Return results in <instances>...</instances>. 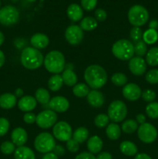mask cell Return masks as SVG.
Returning a JSON list of instances; mask_svg holds the SVG:
<instances>
[{
	"instance_id": "obj_57",
	"label": "cell",
	"mask_w": 158,
	"mask_h": 159,
	"mask_svg": "<svg viewBox=\"0 0 158 159\" xmlns=\"http://www.w3.org/2000/svg\"><path fill=\"white\" fill-rule=\"evenodd\" d=\"M4 41H5V36L4 34H3V33H2L1 31H0V46H2V45L3 44Z\"/></svg>"
},
{
	"instance_id": "obj_17",
	"label": "cell",
	"mask_w": 158,
	"mask_h": 159,
	"mask_svg": "<svg viewBox=\"0 0 158 159\" xmlns=\"http://www.w3.org/2000/svg\"><path fill=\"white\" fill-rule=\"evenodd\" d=\"M11 139L12 142L17 147L24 146L28 140L27 132L23 127H16L12 131Z\"/></svg>"
},
{
	"instance_id": "obj_28",
	"label": "cell",
	"mask_w": 158,
	"mask_h": 159,
	"mask_svg": "<svg viewBox=\"0 0 158 159\" xmlns=\"http://www.w3.org/2000/svg\"><path fill=\"white\" fill-rule=\"evenodd\" d=\"M98 26V21L95 18L91 16H86L81 20L80 27L83 31H92Z\"/></svg>"
},
{
	"instance_id": "obj_30",
	"label": "cell",
	"mask_w": 158,
	"mask_h": 159,
	"mask_svg": "<svg viewBox=\"0 0 158 159\" xmlns=\"http://www.w3.org/2000/svg\"><path fill=\"white\" fill-rule=\"evenodd\" d=\"M35 99L40 104L46 105L49 103L50 100V95L46 89L39 88L35 92Z\"/></svg>"
},
{
	"instance_id": "obj_8",
	"label": "cell",
	"mask_w": 158,
	"mask_h": 159,
	"mask_svg": "<svg viewBox=\"0 0 158 159\" xmlns=\"http://www.w3.org/2000/svg\"><path fill=\"white\" fill-rule=\"evenodd\" d=\"M53 136L58 141L67 142L72 138L73 130L71 125L65 121H59L53 127Z\"/></svg>"
},
{
	"instance_id": "obj_26",
	"label": "cell",
	"mask_w": 158,
	"mask_h": 159,
	"mask_svg": "<svg viewBox=\"0 0 158 159\" xmlns=\"http://www.w3.org/2000/svg\"><path fill=\"white\" fill-rule=\"evenodd\" d=\"M121 132H122V130L120 127L116 123H111L108 124L105 130L106 136L108 137V139L112 141H116L119 139L121 136Z\"/></svg>"
},
{
	"instance_id": "obj_11",
	"label": "cell",
	"mask_w": 158,
	"mask_h": 159,
	"mask_svg": "<svg viewBox=\"0 0 158 159\" xmlns=\"http://www.w3.org/2000/svg\"><path fill=\"white\" fill-rule=\"evenodd\" d=\"M57 120V115L55 112L51 110H45L37 115L36 123L40 128L48 129L54 127Z\"/></svg>"
},
{
	"instance_id": "obj_50",
	"label": "cell",
	"mask_w": 158,
	"mask_h": 159,
	"mask_svg": "<svg viewBox=\"0 0 158 159\" xmlns=\"http://www.w3.org/2000/svg\"><path fill=\"white\" fill-rule=\"evenodd\" d=\"M96 159H112V156L109 152H103L98 154Z\"/></svg>"
},
{
	"instance_id": "obj_40",
	"label": "cell",
	"mask_w": 158,
	"mask_h": 159,
	"mask_svg": "<svg viewBox=\"0 0 158 159\" xmlns=\"http://www.w3.org/2000/svg\"><path fill=\"white\" fill-rule=\"evenodd\" d=\"M143 34V33L142 29H141L140 27L133 26V27L130 30V38H131V40H133V42H134V43H136V42L142 40Z\"/></svg>"
},
{
	"instance_id": "obj_53",
	"label": "cell",
	"mask_w": 158,
	"mask_h": 159,
	"mask_svg": "<svg viewBox=\"0 0 158 159\" xmlns=\"http://www.w3.org/2000/svg\"><path fill=\"white\" fill-rule=\"evenodd\" d=\"M134 159H152L150 158V156H149L147 154L145 153H140V154H138L135 156Z\"/></svg>"
},
{
	"instance_id": "obj_12",
	"label": "cell",
	"mask_w": 158,
	"mask_h": 159,
	"mask_svg": "<svg viewBox=\"0 0 158 159\" xmlns=\"http://www.w3.org/2000/svg\"><path fill=\"white\" fill-rule=\"evenodd\" d=\"M64 37L69 44L76 46L81 43L84 38V31L80 26L71 25L68 26L64 32Z\"/></svg>"
},
{
	"instance_id": "obj_4",
	"label": "cell",
	"mask_w": 158,
	"mask_h": 159,
	"mask_svg": "<svg viewBox=\"0 0 158 159\" xmlns=\"http://www.w3.org/2000/svg\"><path fill=\"white\" fill-rule=\"evenodd\" d=\"M112 52L121 61H129L134 55V44L127 39H120L113 43Z\"/></svg>"
},
{
	"instance_id": "obj_2",
	"label": "cell",
	"mask_w": 158,
	"mask_h": 159,
	"mask_svg": "<svg viewBox=\"0 0 158 159\" xmlns=\"http://www.w3.org/2000/svg\"><path fill=\"white\" fill-rule=\"evenodd\" d=\"M43 54L33 47L23 48L20 55V61L25 68L29 70L38 69L43 64Z\"/></svg>"
},
{
	"instance_id": "obj_49",
	"label": "cell",
	"mask_w": 158,
	"mask_h": 159,
	"mask_svg": "<svg viewBox=\"0 0 158 159\" xmlns=\"http://www.w3.org/2000/svg\"><path fill=\"white\" fill-rule=\"evenodd\" d=\"M65 152H66V151H65V148L63 147V146L57 145V144H56V146L54 147V150H53V152H54V153L55 154L57 157L63 156V155L65 154Z\"/></svg>"
},
{
	"instance_id": "obj_51",
	"label": "cell",
	"mask_w": 158,
	"mask_h": 159,
	"mask_svg": "<svg viewBox=\"0 0 158 159\" xmlns=\"http://www.w3.org/2000/svg\"><path fill=\"white\" fill-rule=\"evenodd\" d=\"M136 121L137 122V124H139L140 125L141 124H145L146 123V116H144L143 114H142V113H139V114H138L137 116H136Z\"/></svg>"
},
{
	"instance_id": "obj_10",
	"label": "cell",
	"mask_w": 158,
	"mask_h": 159,
	"mask_svg": "<svg viewBox=\"0 0 158 159\" xmlns=\"http://www.w3.org/2000/svg\"><path fill=\"white\" fill-rule=\"evenodd\" d=\"M138 138L145 144H151L154 142L157 138V130L154 126L149 123L143 124L138 127Z\"/></svg>"
},
{
	"instance_id": "obj_34",
	"label": "cell",
	"mask_w": 158,
	"mask_h": 159,
	"mask_svg": "<svg viewBox=\"0 0 158 159\" xmlns=\"http://www.w3.org/2000/svg\"><path fill=\"white\" fill-rule=\"evenodd\" d=\"M138 124L135 120L129 119L122 123L121 130L125 134H133L138 130Z\"/></svg>"
},
{
	"instance_id": "obj_23",
	"label": "cell",
	"mask_w": 158,
	"mask_h": 159,
	"mask_svg": "<svg viewBox=\"0 0 158 159\" xmlns=\"http://www.w3.org/2000/svg\"><path fill=\"white\" fill-rule=\"evenodd\" d=\"M15 159H36L33 151L26 146H20L14 152Z\"/></svg>"
},
{
	"instance_id": "obj_3",
	"label": "cell",
	"mask_w": 158,
	"mask_h": 159,
	"mask_svg": "<svg viewBox=\"0 0 158 159\" xmlns=\"http://www.w3.org/2000/svg\"><path fill=\"white\" fill-rule=\"evenodd\" d=\"M43 65L46 71L53 74L63 72L66 67L64 55L57 50L50 51L43 59Z\"/></svg>"
},
{
	"instance_id": "obj_41",
	"label": "cell",
	"mask_w": 158,
	"mask_h": 159,
	"mask_svg": "<svg viewBox=\"0 0 158 159\" xmlns=\"http://www.w3.org/2000/svg\"><path fill=\"white\" fill-rule=\"evenodd\" d=\"M145 79L150 84L158 83V69H151L146 73Z\"/></svg>"
},
{
	"instance_id": "obj_47",
	"label": "cell",
	"mask_w": 158,
	"mask_h": 159,
	"mask_svg": "<svg viewBox=\"0 0 158 159\" xmlns=\"http://www.w3.org/2000/svg\"><path fill=\"white\" fill-rule=\"evenodd\" d=\"M37 120V116L32 112H28L26 113L23 116V120L27 124H33L36 122Z\"/></svg>"
},
{
	"instance_id": "obj_48",
	"label": "cell",
	"mask_w": 158,
	"mask_h": 159,
	"mask_svg": "<svg viewBox=\"0 0 158 159\" xmlns=\"http://www.w3.org/2000/svg\"><path fill=\"white\" fill-rule=\"evenodd\" d=\"M74 159H96V157L90 152H84L77 155Z\"/></svg>"
},
{
	"instance_id": "obj_45",
	"label": "cell",
	"mask_w": 158,
	"mask_h": 159,
	"mask_svg": "<svg viewBox=\"0 0 158 159\" xmlns=\"http://www.w3.org/2000/svg\"><path fill=\"white\" fill-rule=\"evenodd\" d=\"M79 143L77 142L75 140H74L73 138L70 139L69 141H67L66 147L67 149L71 153H76V152H78L79 150Z\"/></svg>"
},
{
	"instance_id": "obj_20",
	"label": "cell",
	"mask_w": 158,
	"mask_h": 159,
	"mask_svg": "<svg viewBox=\"0 0 158 159\" xmlns=\"http://www.w3.org/2000/svg\"><path fill=\"white\" fill-rule=\"evenodd\" d=\"M67 15L73 22L80 21L83 19V9L76 3L71 4L67 9Z\"/></svg>"
},
{
	"instance_id": "obj_7",
	"label": "cell",
	"mask_w": 158,
	"mask_h": 159,
	"mask_svg": "<svg viewBox=\"0 0 158 159\" xmlns=\"http://www.w3.org/2000/svg\"><path fill=\"white\" fill-rule=\"evenodd\" d=\"M108 116L112 123L122 122L127 116V107L124 102L121 100H114L108 107Z\"/></svg>"
},
{
	"instance_id": "obj_25",
	"label": "cell",
	"mask_w": 158,
	"mask_h": 159,
	"mask_svg": "<svg viewBox=\"0 0 158 159\" xmlns=\"http://www.w3.org/2000/svg\"><path fill=\"white\" fill-rule=\"evenodd\" d=\"M120 152L125 156H135L138 152L137 147L134 143L129 141H124L119 145Z\"/></svg>"
},
{
	"instance_id": "obj_6",
	"label": "cell",
	"mask_w": 158,
	"mask_h": 159,
	"mask_svg": "<svg viewBox=\"0 0 158 159\" xmlns=\"http://www.w3.org/2000/svg\"><path fill=\"white\" fill-rule=\"evenodd\" d=\"M34 148L40 153L46 154L53 152L56 146L55 138L48 132H42L34 140Z\"/></svg>"
},
{
	"instance_id": "obj_22",
	"label": "cell",
	"mask_w": 158,
	"mask_h": 159,
	"mask_svg": "<svg viewBox=\"0 0 158 159\" xmlns=\"http://www.w3.org/2000/svg\"><path fill=\"white\" fill-rule=\"evenodd\" d=\"M17 99L12 93H4L0 96V107L4 110H10L16 105Z\"/></svg>"
},
{
	"instance_id": "obj_42",
	"label": "cell",
	"mask_w": 158,
	"mask_h": 159,
	"mask_svg": "<svg viewBox=\"0 0 158 159\" xmlns=\"http://www.w3.org/2000/svg\"><path fill=\"white\" fill-rule=\"evenodd\" d=\"M141 97L146 102H152L156 99V93L152 89H146L142 92Z\"/></svg>"
},
{
	"instance_id": "obj_37",
	"label": "cell",
	"mask_w": 158,
	"mask_h": 159,
	"mask_svg": "<svg viewBox=\"0 0 158 159\" xmlns=\"http://www.w3.org/2000/svg\"><path fill=\"white\" fill-rule=\"evenodd\" d=\"M147 53V43L143 40H139L136 42L134 45V54L137 57H143V56H146Z\"/></svg>"
},
{
	"instance_id": "obj_38",
	"label": "cell",
	"mask_w": 158,
	"mask_h": 159,
	"mask_svg": "<svg viewBox=\"0 0 158 159\" xmlns=\"http://www.w3.org/2000/svg\"><path fill=\"white\" fill-rule=\"evenodd\" d=\"M146 113L151 119H158V102H150L146 107Z\"/></svg>"
},
{
	"instance_id": "obj_9",
	"label": "cell",
	"mask_w": 158,
	"mask_h": 159,
	"mask_svg": "<svg viewBox=\"0 0 158 159\" xmlns=\"http://www.w3.org/2000/svg\"><path fill=\"white\" fill-rule=\"evenodd\" d=\"M20 19V12L13 6H6L0 9V23L4 26L15 24Z\"/></svg>"
},
{
	"instance_id": "obj_13",
	"label": "cell",
	"mask_w": 158,
	"mask_h": 159,
	"mask_svg": "<svg viewBox=\"0 0 158 159\" xmlns=\"http://www.w3.org/2000/svg\"><path fill=\"white\" fill-rule=\"evenodd\" d=\"M128 67L133 75L136 76H141L147 71V62L143 57H133L129 61Z\"/></svg>"
},
{
	"instance_id": "obj_52",
	"label": "cell",
	"mask_w": 158,
	"mask_h": 159,
	"mask_svg": "<svg viewBox=\"0 0 158 159\" xmlns=\"http://www.w3.org/2000/svg\"><path fill=\"white\" fill-rule=\"evenodd\" d=\"M42 159H58V157L54 152H49V153L45 154Z\"/></svg>"
},
{
	"instance_id": "obj_39",
	"label": "cell",
	"mask_w": 158,
	"mask_h": 159,
	"mask_svg": "<svg viewBox=\"0 0 158 159\" xmlns=\"http://www.w3.org/2000/svg\"><path fill=\"white\" fill-rule=\"evenodd\" d=\"M0 150H1L2 153L4 154V155H11V154H12L15 152V145L12 142V141H4V142L2 143V144L0 145Z\"/></svg>"
},
{
	"instance_id": "obj_1",
	"label": "cell",
	"mask_w": 158,
	"mask_h": 159,
	"mask_svg": "<svg viewBox=\"0 0 158 159\" xmlns=\"http://www.w3.org/2000/svg\"><path fill=\"white\" fill-rule=\"evenodd\" d=\"M84 79L90 88L98 90L106 84L108 75L105 68L101 65H91L85 70Z\"/></svg>"
},
{
	"instance_id": "obj_43",
	"label": "cell",
	"mask_w": 158,
	"mask_h": 159,
	"mask_svg": "<svg viewBox=\"0 0 158 159\" xmlns=\"http://www.w3.org/2000/svg\"><path fill=\"white\" fill-rule=\"evenodd\" d=\"M9 121L4 117H0V137H3L9 130Z\"/></svg>"
},
{
	"instance_id": "obj_31",
	"label": "cell",
	"mask_w": 158,
	"mask_h": 159,
	"mask_svg": "<svg viewBox=\"0 0 158 159\" xmlns=\"http://www.w3.org/2000/svg\"><path fill=\"white\" fill-rule=\"evenodd\" d=\"M90 88L87 84L77 83L73 86V94L78 98H84L88 95L90 93Z\"/></svg>"
},
{
	"instance_id": "obj_29",
	"label": "cell",
	"mask_w": 158,
	"mask_h": 159,
	"mask_svg": "<svg viewBox=\"0 0 158 159\" xmlns=\"http://www.w3.org/2000/svg\"><path fill=\"white\" fill-rule=\"evenodd\" d=\"M88 136H89V132H88V129L84 127H77L73 132L72 138L75 140L77 142H78L79 144H82L88 140Z\"/></svg>"
},
{
	"instance_id": "obj_21",
	"label": "cell",
	"mask_w": 158,
	"mask_h": 159,
	"mask_svg": "<svg viewBox=\"0 0 158 159\" xmlns=\"http://www.w3.org/2000/svg\"><path fill=\"white\" fill-rule=\"evenodd\" d=\"M87 148L89 151L90 153L93 154H99L102 151L103 148V141L97 135L91 137L87 141Z\"/></svg>"
},
{
	"instance_id": "obj_18",
	"label": "cell",
	"mask_w": 158,
	"mask_h": 159,
	"mask_svg": "<svg viewBox=\"0 0 158 159\" xmlns=\"http://www.w3.org/2000/svg\"><path fill=\"white\" fill-rule=\"evenodd\" d=\"M18 107L21 111L28 113L33 110L37 107V101L36 100L35 97L31 96H23L18 101Z\"/></svg>"
},
{
	"instance_id": "obj_19",
	"label": "cell",
	"mask_w": 158,
	"mask_h": 159,
	"mask_svg": "<svg viewBox=\"0 0 158 159\" xmlns=\"http://www.w3.org/2000/svg\"><path fill=\"white\" fill-rule=\"evenodd\" d=\"M49 38L47 36L41 33H37L33 34L30 38V43L34 48L40 50L44 49L49 45Z\"/></svg>"
},
{
	"instance_id": "obj_5",
	"label": "cell",
	"mask_w": 158,
	"mask_h": 159,
	"mask_svg": "<svg viewBox=\"0 0 158 159\" xmlns=\"http://www.w3.org/2000/svg\"><path fill=\"white\" fill-rule=\"evenodd\" d=\"M149 20V12L145 7L140 5L132 6L128 12V20L133 26H143Z\"/></svg>"
},
{
	"instance_id": "obj_35",
	"label": "cell",
	"mask_w": 158,
	"mask_h": 159,
	"mask_svg": "<svg viewBox=\"0 0 158 159\" xmlns=\"http://www.w3.org/2000/svg\"><path fill=\"white\" fill-rule=\"evenodd\" d=\"M128 78L124 73L122 72H116L112 75L111 82H112L113 85L118 87L124 86L127 84Z\"/></svg>"
},
{
	"instance_id": "obj_54",
	"label": "cell",
	"mask_w": 158,
	"mask_h": 159,
	"mask_svg": "<svg viewBox=\"0 0 158 159\" xmlns=\"http://www.w3.org/2000/svg\"><path fill=\"white\" fill-rule=\"evenodd\" d=\"M149 26H150V29L156 30L158 28V21L156 20H153L150 21V24H149Z\"/></svg>"
},
{
	"instance_id": "obj_36",
	"label": "cell",
	"mask_w": 158,
	"mask_h": 159,
	"mask_svg": "<svg viewBox=\"0 0 158 159\" xmlns=\"http://www.w3.org/2000/svg\"><path fill=\"white\" fill-rule=\"evenodd\" d=\"M109 118H108V115L104 114V113H100L98 114L95 116L94 120V125L99 128H104V127H107L109 124Z\"/></svg>"
},
{
	"instance_id": "obj_58",
	"label": "cell",
	"mask_w": 158,
	"mask_h": 159,
	"mask_svg": "<svg viewBox=\"0 0 158 159\" xmlns=\"http://www.w3.org/2000/svg\"><path fill=\"white\" fill-rule=\"evenodd\" d=\"M28 2H34L36 1V0H27Z\"/></svg>"
},
{
	"instance_id": "obj_33",
	"label": "cell",
	"mask_w": 158,
	"mask_h": 159,
	"mask_svg": "<svg viewBox=\"0 0 158 159\" xmlns=\"http://www.w3.org/2000/svg\"><path fill=\"white\" fill-rule=\"evenodd\" d=\"M158 40V33L156 30L148 29L143 34V40L147 44H153Z\"/></svg>"
},
{
	"instance_id": "obj_44",
	"label": "cell",
	"mask_w": 158,
	"mask_h": 159,
	"mask_svg": "<svg viewBox=\"0 0 158 159\" xmlns=\"http://www.w3.org/2000/svg\"><path fill=\"white\" fill-rule=\"evenodd\" d=\"M98 0H81L82 9L86 11H91L96 7Z\"/></svg>"
},
{
	"instance_id": "obj_59",
	"label": "cell",
	"mask_w": 158,
	"mask_h": 159,
	"mask_svg": "<svg viewBox=\"0 0 158 159\" xmlns=\"http://www.w3.org/2000/svg\"><path fill=\"white\" fill-rule=\"evenodd\" d=\"M0 9H1V1H0Z\"/></svg>"
},
{
	"instance_id": "obj_55",
	"label": "cell",
	"mask_w": 158,
	"mask_h": 159,
	"mask_svg": "<svg viewBox=\"0 0 158 159\" xmlns=\"http://www.w3.org/2000/svg\"><path fill=\"white\" fill-rule=\"evenodd\" d=\"M5 61H6V57H5V54L4 53L0 50V68L4 65Z\"/></svg>"
},
{
	"instance_id": "obj_32",
	"label": "cell",
	"mask_w": 158,
	"mask_h": 159,
	"mask_svg": "<svg viewBox=\"0 0 158 159\" xmlns=\"http://www.w3.org/2000/svg\"><path fill=\"white\" fill-rule=\"evenodd\" d=\"M146 62L150 66L158 65V48H152L147 51L146 54Z\"/></svg>"
},
{
	"instance_id": "obj_14",
	"label": "cell",
	"mask_w": 158,
	"mask_h": 159,
	"mask_svg": "<svg viewBox=\"0 0 158 159\" xmlns=\"http://www.w3.org/2000/svg\"><path fill=\"white\" fill-rule=\"evenodd\" d=\"M122 96L129 101H136L141 97L142 90L140 87L135 83H128L122 88Z\"/></svg>"
},
{
	"instance_id": "obj_16",
	"label": "cell",
	"mask_w": 158,
	"mask_h": 159,
	"mask_svg": "<svg viewBox=\"0 0 158 159\" xmlns=\"http://www.w3.org/2000/svg\"><path fill=\"white\" fill-rule=\"evenodd\" d=\"M88 104L94 108H100L105 103V96L97 89H92L87 96Z\"/></svg>"
},
{
	"instance_id": "obj_56",
	"label": "cell",
	"mask_w": 158,
	"mask_h": 159,
	"mask_svg": "<svg viewBox=\"0 0 158 159\" xmlns=\"http://www.w3.org/2000/svg\"><path fill=\"white\" fill-rule=\"evenodd\" d=\"M15 97H23V90L22 89L20 88H18L17 89H15Z\"/></svg>"
},
{
	"instance_id": "obj_27",
	"label": "cell",
	"mask_w": 158,
	"mask_h": 159,
	"mask_svg": "<svg viewBox=\"0 0 158 159\" xmlns=\"http://www.w3.org/2000/svg\"><path fill=\"white\" fill-rule=\"evenodd\" d=\"M64 82L62 77L59 74H54L49 79L47 82L48 88L50 91L57 92L61 89Z\"/></svg>"
},
{
	"instance_id": "obj_15",
	"label": "cell",
	"mask_w": 158,
	"mask_h": 159,
	"mask_svg": "<svg viewBox=\"0 0 158 159\" xmlns=\"http://www.w3.org/2000/svg\"><path fill=\"white\" fill-rule=\"evenodd\" d=\"M48 107L55 113H64L69 109L70 102L67 98L61 96H57L50 99Z\"/></svg>"
},
{
	"instance_id": "obj_46",
	"label": "cell",
	"mask_w": 158,
	"mask_h": 159,
	"mask_svg": "<svg viewBox=\"0 0 158 159\" xmlns=\"http://www.w3.org/2000/svg\"><path fill=\"white\" fill-rule=\"evenodd\" d=\"M94 16H95V20L97 21L103 22L106 20L107 13L104 9H97L94 12Z\"/></svg>"
},
{
	"instance_id": "obj_24",
	"label": "cell",
	"mask_w": 158,
	"mask_h": 159,
	"mask_svg": "<svg viewBox=\"0 0 158 159\" xmlns=\"http://www.w3.org/2000/svg\"><path fill=\"white\" fill-rule=\"evenodd\" d=\"M61 77L63 79L64 84H65L68 86H74L77 84V76L71 68H67L66 69L64 70Z\"/></svg>"
}]
</instances>
